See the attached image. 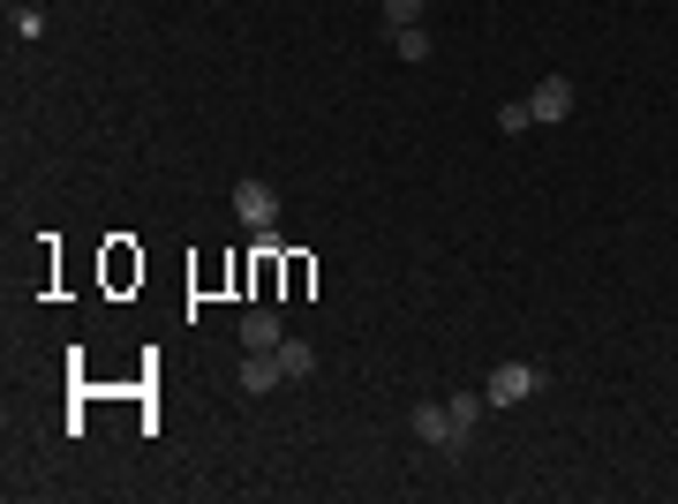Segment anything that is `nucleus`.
<instances>
[{
	"label": "nucleus",
	"instance_id": "nucleus-1",
	"mask_svg": "<svg viewBox=\"0 0 678 504\" xmlns=\"http://www.w3.org/2000/svg\"><path fill=\"white\" fill-rule=\"evenodd\" d=\"M536 384H543L536 362H498L490 384H483V399H490V407H520V399H536Z\"/></svg>",
	"mask_w": 678,
	"mask_h": 504
},
{
	"label": "nucleus",
	"instance_id": "nucleus-2",
	"mask_svg": "<svg viewBox=\"0 0 678 504\" xmlns=\"http://www.w3.org/2000/svg\"><path fill=\"white\" fill-rule=\"evenodd\" d=\"M234 218H242L250 234L279 226V189H272V181H234Z\"/></svg>",
	"mask_w": 678,
	"mask_h": 504
},
{
	"label": "nucleus",
	"instance_id": "nucleus-3",
	"mask_svg": "<svg viewBox=\"0 0 678 504\" xmlns=\"http://www.w3.org/2000/svg\"><path fill=\"white\" fill-rule=\"evenodd\" d=\"M407 421H415V437H423V444H437V452H460V444H467V429L453 421V407H437V399H430V407H415Z\"/></svg>",
	"mask_w": 678,
	"mask_h": 504
},
{
	"label": "nucleus",
	"instance_id": "nucleus-4",
	"mask_svg": "<svg viewBox=\"0 0 678 504\" xmlns=\"http://www.w3.org/2000/svg\"><path fill=\"white\" fill-rule=\"evenodd\" d=\"M279 339H287V324H279V309H272V301L242 309V354H272Z\"/></svg>",
	"mask_w": 678,
	"mask_h": 504
},
{
	"label": "nucleus",
	"instance_id": "nucleus-5",
	"mask_svg": "<svg viewBox=\"0 0 678 504\" xmlns=\"http://www.w3.org/2000/svg\"><path fill=\"white\" fill-rule=\"evenodd\" d=\"M528 114H536V128H558L573 114V84H565V76H543V84L528 90Z\"/></svg>",
	"mask_w": 678,
	"mask_h": 504
},
{
	"label": "nucleus",
	"instance_id": "nucleus-6",
	"mask_svg": "<svg viewBox=\"0 0 678 504\" xmlns=\"http://www.w3.org/2000/svg\"><path fill=\"white\" fill-rule=\"evenodd\" d=\"M272 384H287V369H279V354H250V362H242V392H256V399H264Z\"/></svg>",
	"mask_w": 678,
	"mask_h": 504
},
{
	"label": "nucleus",
	"instance_id": "nucleus-7",
	"mask_svg": "<svg viewBox=\"0 0 678 504\" xmlns=\"http://www.w3.org/2000/svg\"><path fill=\"white\" fill-rule=\"evenodd\" d=\"M272 354H279V369H287V377H309V369H317V346H309V339H279V346H272Z\"/></svg>",
	"mask_w": 678,
	"mask_h": 504
},
{
	"label": "nucleus",
	"instance_id": "nucleus-8",
	"mask_svg": "<svg viewBox=\"0 0 678 504\" xmlns=\"http://www.w3.org/2000/svg\"><path fill=\"white\" fill-rule=\"evenodd\" d=\"M392 53H400V61H430V31H423V23L392 31Z\"/></svg>",
	"mask_w": 678,
	"mask_h": 504
},
{
	"label": "nucleus",
	"instance_id": "nucleus-9",
	"mask_svg": "<svg viewBox=\"0 0 678 504\" xmlns=\"http://www.w3.org/2000/svg\"><path fill=\"white\" fill-rule=\"evenodd\" d=\"M445 407H453V421H460L467 437H475V421H483V407H490V399H483V392H453Z\"/></svg>",
	"mask_w": 678,
	"mask_h": 504
},
{
	"label": "nucleus",
	"instance_id": "nucleus-10",
	"mask_svg": "<svg viewBox=\"0 0 678 504\" xmlns=\"http://www.w3.org/2000/svg\"><path fill=\"white\" fill-rule=\"evenodd\" d=\"M536 128V114H528V98H512V106H498V136H528Z\"/></svg>",
	"mask_w": 678,
	"mask_h": 504
},
{
	"label": "nucleus",
	"instance_id": "nucleus-11",
	"mask_svg": "<svg viewBox=\"0 0 678 504\" xmlns=\"http://www.w3.org/2000/svg\"><path fill=\"white\" fill-rule=\"evenodd\" d=\"M378 8H384V23H392V31H407V23H423L430 0H378Z\"/></svg>",
	"mask_w": 678,
	"mask_h": 504
},
{
	"label": "nucleus",
	"instance_id": "nucleus-12",
	"mask_svg": "<svg viewBox=\"0 0 678 504\" xmlns=\"http://www.w3.org/2000/svg\"><path fill=\"white\" fill-rule=\"evenodd\" d=\"M309 279H317V271H309V256H287V301L309 294Z\"/></svg>",
	"mask_w": 678,
	"mask_h": 504
},
{
	"label": "nucleus",
	"instance_id": "nucleus-13",
	"mask_svg": "<svg viewBox=\"0 0 678 504\" xmlns=\"http://www.w3.org/2000/svg\"><path fill=\"white\" fill-rule=\"evenodd\" d=\"M8 31H15V39H39L45 15H39V8H8Z\"/></svg>",
	"mask_w": 678,
	"mask_h": 504
}]
</instances>
